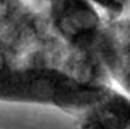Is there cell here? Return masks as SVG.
Masks as SVG:
<instances>
[{"label": "cell", "mask_w": 130, "mask_h": 129, "mask_svg": "<svg viewBox=\"0 0 130 129\" xmlns=\"http://www.w3.org/2000/svg\"><path fill=\"white\" fill-rule=\"evenodd\" d=\"M105 65L114 86L130 97V18H121L111 24Z\"/></svg>", "instance_id": "3957f363"}, {"label": "cell", "mask_w": 130, "mask_h": 129, "mask_svg": "<svg viewBox=\"0 0 130 129\" xmlns=\"http://www.w3.org/2000/svg\"><path fill=\"white\" fill-rule=\"evenodd\" d=\"M111 86L100 61L71 46L30 0H0V101L78 114Z\"/></svg>", "instance_id": "6da1fadb"}, {"label": "cell", "mask_w": 130, "mask_h": 129, "mask_svg": "<svg viewBox=\"0 0 130 129\" xmlns=\"http://www.w3.org/2000/svg\"><path fill=\"white\" fill-rule=\"evenodd\" d=\"M79 129H130V97L111 86L99 101L77 114Z\"/></svg>", "instance_id": "7a4b0ae2"}]
</instances>
